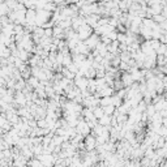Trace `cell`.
Listing matches in <instances>:
<instances>
[{"label":"cell","mask_w":167,"mask_h":167,"mask_svg":"<svg viewBox=\"0 0 167 167\" xmlns=\"http://www.w3.org/2000/svg\"><path fill=\"white\" fill-rule=\"evenodd\" d=\"M85 43L89 46L90 50H93V48H95L99 43H101V42H99V37H98V35H93L92 34L89 38L86 39V42H85Z\"/></svg>","instance_id":"1"}]
</instances>
